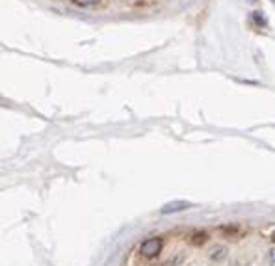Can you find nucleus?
Listing matches in <instances>:
<instances>
[{
  "label": "nucleus",
  "mask_w": 275,
  "mask_h": 266,
  "mask_svg": "<svg viewBox=\"0 0 275 266\" xmlns=\"http://www.w3.org/2000/svg\"><path fill=\"white\" fill-rule=\"evenodd\" d=\"M160 249H162V240L156 236V238H149V240L143 242L140 251L143 257H154V255L160 253Z\"/></svg>",
  "instance_id": "nucleus-1"
},
{
  "label": "nucleus",
  "mask_w": 275,
  "mask_h": 266,
  "mask_svg": "<svg viewBox=\"0 0 275 266\" xmlns=\"http://www.w3.org/2000/svg\"><path fill=\"white\" fill-rule=\"evenodd\" d=\"M188 207H190L188 201H171V203H165L160 212H162V214H171V212L184 211V209H188Z\"/></svg>",
  "instance_id": "nucleus-2"
},
{
  "label": "nucleus",
  "mask_w": 275,
  "mask_h": 266,
  "mask_svg": "<svg viewBox=\"0 0 275 266\" xmlns=\"http://www.w3.org/2000/svg\"><path fill=\"white\" fill-rule=\"evenodd\" d=\"M227 257V248L225 246H214L210 249V259L212 260H223Z\"/></svg>",
  "instance_id": "nucleus-3"
},
{
  "label": "nucleus",
  "mask_w": 275,
  "mask_h": 266,
  "mask_svg": "<svg viewBox=\"0 0 275 266\" xmlns=\"http://www.w3.org/2000/svg\"><path fill=\"white\" fill-rule=\"evenodd\" d=\"M192 238H194V240H190L192 244H203V242H205V238H207V235H205V233H196V235L192 236Z\"/></svg>",
  "instance_id": "nucleus-4"
},
{
  "label": "nucleus",
  "mask_w": 275,
  "mask_h": 266,
  "mask_svg": "<svg viewBox=\"0 0 275 266\" xmlns=\"http://www.w3.org/2000/svg\"><path fill=\"white\" fill-rule=\"evenodd\" d=\"M253 19H255V21H257L260 26L266 25V19H264V13L262 12H255V13H253Z\"/></svg>",
  "instance_id": "nucleus-5"
},
{
  "label": "nucleus",
  "mask_w": 275,
  "mask_h": 266,
  "mask_svg": "<svg viewBox=\"0 0 275 266\" xmlns=\"http://www.w3.org/2000/svg\"><path fill=\"white\" fill-rule=\"evenodd\" d=\"M73 2L78 6H93V4H99L101 0H73Z\"/></svg>",
  "instance_id": "nucleus-6"
},
{
  "label": "nucleus",
  "mask_w": 275,
  "mask_h": 266,
  "mask_svg": "<svg viewBox=\"0 0 275 266\" xmlns=\"http://www.w3.org/2000/svg\"><path fill=\"white\" fill-rule=\"evenodd\" d=\"M269 257H271V262L275 264V249H271V251H269Z\"/></svg>",
  "instance_id": "nucleus-7"
},
{
  "label": "nucleus",
  "mask_w": 275,
  "mask_h": 266,
  "mask_svg": "<svg viewBox=\"0 0 275 266\" xmlns=\"http://www.w3.org/2000/svg\"><path fill=\"white\" fill-rule=\"evenodd\" d=\"M271 240L275 242V231H273V233H271Z\"/></svg>",
  "instance_id": "nucleus-8"
},
{
  "label": "nucleus",
  "mask_w": 275,
  "mask_h": 266,
  "mask_svg": "<svg viewBox=\"0 0 275 266\" xmlns=\"http://www.w3.org/2000/svg\"><path fill=\"white\" fill-rule=\"evenodd\" d=\"M249 2H257V0H249Z\"/></svg>",
  "instance_id": "nucleus-9"
}]
</instances>
